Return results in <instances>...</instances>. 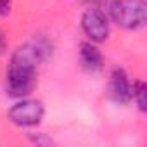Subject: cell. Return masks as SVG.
I'll return each mask as SVG.
<instances>
[{
	"label": "cell",
	"instance_id": "cell-1",
	"mask_svg": "<svg viewBox=\"0 0 147 147\" xmlns=\"http://www.w3.org/2000/svg\"><path fill=\"white\" fill-rule=\"evenodd\" d=\"M111 19L125 30H138L147 21V4L144 0H113L109 5Z\"/></svg>",
	"mask_w": 147,
	"mask_h": 147
},
{
	"label": "cell",
	"instance_id": "cell-2",
	"mask_svg": "<svg viewBox=\"0 0 147 147\" xmlns=\"http://www.w3.org/2000/svg\"><path fill=\"white\" fill-rule=\"evenodd\" d=\"M36 87V69L11 62L5 78V90L11 97H26Z\"/></svg>",
	"mask_w": 147,
	"mask_h": 147
},
{
	"label": "cell",
	"instance_id": "cell-3",
	"mask_svg": "<svg viewBox=\"0 0 147 147\" xmlns=\"http://www.w3.org/2000/svg\"><path fill=\"white\" fill-rule=\"evenodd\" d=\"M52 55V43L43 36H35L33 40L18 47L11 57V62H18L28 67H35Z\"/></svg>",
	"mask_w": 147,
	"mask_h": 147
},
{
	"label": "cell",
	"instance_id": "cell-4",
	"mask_svg": "<svg viewBox=\"0 0 147 147\" xmlns=\"http://www.w3.org/2000/svg\"><path fill=\"white\" fill-rule=\"evenodd\" d=\"M43 114H45L43 104L35 99L19 100L7 113L9 119L18 126H36L43 119Z\"/></svg>",
	"mask_w": 147,
	"mask_h": 147
},
{
	"label": "cell",
	"instance_id": "cell-5",
	"mask_svg": "<svg viewBox=\"0 0 147 147\" xmlns=\"http://www.w3.org/2000/svg\"><path fill=\"white\" fill-rule=\"evenodd\" d=\"M82 28L92 42H104L109 36V21L100 9H88L82 18Z\"/></svg>",
	"mask_w": 147,
	"mask_h": 147
},
{
	"label": "cell",
	"instance_id": "cell-6",
	"mask_svg": "<svg viewBox=\"0 0 147 147\" xmlns=\"http://www.w3.org/2000/svg\"><path fill=\"white\" fill-rule=\"evenodd\" d=\"M131 92L133 85L128 80V75L125 69L114 67L111 73V80H109V97L116 104H128L131 100Z\"/></svg>",
	"mask_w": 147,
	"mask_h": 147
},
{
	"label": "cell",
	"instance_id": "cell-7",
	"mask_svg": "<svg viewBox=\"0 0 147 147\" xmlns=\"http://www.w3.org/2000/svg\"><path fill=\"white\" fill-rule=\"evenodd\" d=\"M80 61H82V66L90 73H95L102 69L104 66V57L100 50L94 43H88V42H83L80 45Z\"/></svg>",
	"mask_w": 147,
	"mask_h": 147
},
{
	"label": "cell",
	"instance_id": "cell-8",
	"mask_svg": "<svg viewBox=\"0 0 147 147\" xmlns=\"http://www.w3.org/2000/svg\"><path fill=\"white\" fill-rule=\"evenodd\" d=\"M145 90H147V88H145V83H144V82L137 80V82L133 83L131 100L137 102V106H138L140 111H145V109H147V106H145Z\"/></svg>",
	"mask_w": 147,
	"mask_h": 147
},
{
	"label": "cell",
	"instance_id": "cell-9",
	"mask_svg": "<svg viewBox=\"0 0 147 147\" xmlns=\"http://www.w3.org/2000/svg\"><path fill=\"white\" fill-rule=\"evenodd\" d=\"M12 7V0H0V16H7Z\"/></svg>",
	"mask_w": 147,
	"mask_h": 147
},
{
	"label": "cell",
	"instance_id": "cell-10",
	"mask_svg": "<svg viewBox=\"0 0 147 147\" xmlns=\"http://www.w3.org/2000/svg\"><path fill=\"white\" fill-rule=\"evenodd\" d=\"M7 49V40H5V35L2 31V28H0V54H4Z\"/></svg>",
	"mask_w": 147,
	"mask_h": 147
},
{
	"label": "cell",
	"instance_id": "cell-11",
	"mask_svg": "<svg viewBox=\"0 0 147 147\" xmlns=\"http://www.w3.org/2000/svg\"><path fill=\"white\" fill-rule=\"evenodd\" d=\"M83 2H87V4H95V2H99V0H83Z\"/></svg>",
	"mask_w": 147,
	"mask_h": 147
}]
</instances>
